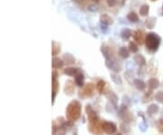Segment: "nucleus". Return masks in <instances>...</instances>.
<instances>
[{
    "label": "nucleus",
    "instance_id": "f257e3e1",
    "mask_svg": "<svg viewBox=\"0 0 163 135\" xmlns=\"http://www.w3.org/2000/svg\"><path fill=\"white\" fill-rule=\"evenodd\" d=\"M81 114V105L78 102H72L66 110V116L69 121H76Z\"/></svg>",
    "mask_w": 163,
    "mask_h": 135
},
{
    "label": "nucleus",
    "instance_id": "f03ea898",
    "mask_svg": "<svg viewBox=\"0 0 163 135\" xmlns=\"http://www.w3.org/2000/svg\"><path fill=\"white\" fill-rule=\"evenodd\" d=\"M145 44H146V46L149 50L156 51L161 44V39L157 35H155L153 33H150L147 35V37L145 38Z\"/></svg>",
    "mask_w": 163,
    "mask_h": 135
},
{
    "label": "nucleus",
    "instance_id": "7ed1b4c3",
    "mask_svg": "<svg viewBox=\"0 0 163 135\" xmlns=\"http://www.w3.org/2000/svg\"><path fill=\"white\" fill-rule=\"evenodd\" d=\"M89 129L92 133L95 135H99L102 131V122H100L97 119L90 121Z\"/></svg>",
    "mask_w": 163,
    "mask_h": 135
},
{
    "label": "nucleus",
    "instance_id": "20e7f679",
    "mask_svg": "<svg viewBox=\"0 0 163 135\" xmlns=\"http://www.w3.org/2000/svg\"><path fill=\"white\" fill-rule=\"evenodd\" d=\"M102 131H104L108 134H112L116 132V126L112 122H102Z\"/></svg>",
    "mask_w": 163,
    "mask_h": 135
},
{
    "label": "nucleus",
    "instance_id": "39448f33",
    "mask_svg": "<svg viewBox=\"0 0 163 135\" xmlns=\"http://www.w3.org/2000/svg\"><path fill=\"white\" fill-rule=\"evenodd\" d=\"M93 89H94V86H93L92 83H88L87 85L84 86V88H83V90L82 91L80 95L82 97L92 96L93 94Z\"/></svg>",
    "mask_w": 163,
    "mask_h": 135
},
{
    "label": "nucleus",
    "instance_id": "423d86ee",
    "mask_svg": "<svg viewBox=\"0 0 163 135\" xmlns=\"http://www.w3.org/2000/svg\"><path fill=\"white\" fill-rule=\"evenodd\" d=\"M145 37H144V33H143L142 31H141V30H138V31H136L135 33H134V39L140 44H143V41L145 40Z\"/></svg>",
    "mask_w": 163,
    "mask_h": 135
},
{
    "label": "nucleus",
    "instance_id": "0eeeda50",
    "mask_svg": "<svg viewBox=\"0 0 163 135\" xmlns=\"http://www.w3.org/2000/svg\"><path fill=\"white\" fill-rule=\"evenodd\" d=\"M55 75H56V74L54 73V77H53V100H54V98L57 93V90H58V83L56 81Z\"/></svg>",
    "mask_w": 163,
    "mask_h": 135
},
{
    "label": "nucleus",
    "instance_id": "6e6552de",
    "mask_svg": "<svg viewBox=\"0 0 163 135\" xmlns=\"http://www.w3.org/2000/svg\"><path fill=\"white\" fill-rule=\"evenodd\" d=\"M159 85H160V82H159L157 79H155V78L150 79V80L149 81V83H148V86H149L150 89H156Z\"/></svg>",
    "mask_w": 163,
    "mask_h": 135
},
{
    "label": "nucleus",
    "instance_id": "1a4fd4ad",
    "mask_svg": "<svg viewBox=\"0 0 163 135\" xmlns=\"http://www.w3.org/2000/svg\"><path fill=\"white\" fill-rule=\"evenodd\" d=\"M86 111H87V114H88V117H89V119H90V121H92V120H95V119H97V117H96V114H95V113L93 111V109L88 105L87 106V108H86Z\"/></svg>",
    "mask_w": 163,
    "mask_h": 135
},
{
    "label": "nucleus",
    "instance_id": "9d476101",
    "mask_svg": "<svg viewBox=\"0 0 163 135\" xmlns=\"http://www.w3.org/2000/svg\"><path fill=\"white\" fill-rule=\"evenodd\" d=\"M127 18L130 20L131 22H137L139 20V17H138V15L135 12H131L127 16Z\"/></svg>",
    "mask_w": 163,
    "mask_h": 135
},
{
    "label": "nucleus",
    "instance_id": "9b49d317",
    "mask_svg": "<svg viewBox=\"0 0 163 135\" xmlns=\"http://www.w3.org/2000/svg\"><path fill=\"white\" fill-rule=\"evenodd\" d=\"M64 73L68 75H75L79 74V71H78V69H75V68H67V69H65Z\"/></svg>",
    "mask_w": 163,
    "mask_h": 135
},
{
    "label": "nucleus",
    "instance_id": "f8f14e48",
    "mask_svg": "<svg viewBox=\"0 0 163 135\" xmlns=\"http://www.w3.org/2000/svg\"><path fill=\"white\" fill-rule=\"evenodd\" d=\"M74 92V85L72 84V82H68L66 83V86H65V93L67 94H72Z\"/></svg>",
    "mask_w": 163,
    "mask_h": 135
},
{
    "label": "nucleus",
    "instance_id": "ddd939ff",
    "mask_svg": "<svg viewBox=\"0 0 163 135\" xmlns=\"http://www.w3.org/2000/svg\"><path fill=\"white\" fill-rule=\"evenodd\" d=\"M101 20H102V23H103L104 25H111L112 24V18L107 16V15H102L101 17Z\"/></svg>",
    "mask_w": 163,
    "mask_h": 135
},
{
    "label": "nucleus",
    "instance_id": "4468645a",
    "mask_svg": "<svg viewBox=\"0 0 163 135\" xmlns=\"http://www.w3.org/2000/svg\"><path fill=\"white\" fill-rule=\"evenodd\" d=\"M63 61L60 60V59H58V58H54L53 59V67H55V68H60L63 66Z\"/></svg>",
    "mask_w": 163,
    "mask_h": 135
},
{
    "label": "nucleus",
    "instance_id": "2eb2a0df",
    "mask_svg": "<svg viewBox=\"0 0 163 135\" xmlns=\"http://www.w3.org/2000/svg\"><path fill=\"white\" fill-rule=\"evenodd\" d=\"M149 9H150V7H149L148 5H143L141 7V9H140V14H141L142 17L147 16L148 13H149Z\"/></svg>",
    "mask_w": 163,
    "mask_h": 135
},
{
    "label": "nucleus",
    "instance_id": "dca6fc26",
    "mask_svg": "<svg viewBox=\"0 0 163 135\" xmlns=\"http://www.w3.org/2000/svg\"><path fill=\"white\" fill-rule=\"evenodd\" d=\"M131 36V31L130 29L125 28L122 31V37L123 39H128Z\"/></svg>",
    "mask_w": 163,
    "mask_h": 135
},
{
    "label": "nucleus",
    "instance_id": "f3484780",
    "mask_svg": "<svg viewBox=\"0 0 163 135\" xmlns=\"http://www.w3.org/2000/svg\"><path fill=\"white\" fill-rule=\"evenodd\" d=\"M158 111H159V107H158L156 104H152V105H150V106L148 108V113H149L150 114H156Z\"/></svg>",
    "mask_w": 163,
    "mask_h": 135
},
{
    "label": "nucleus",
    "instance_id": "a211bd4d",
    "mask_svg": "<svg viewBox=\"0 0 163 135\" xmlns=\"http://www.w3.org/2000/svg\"><path fill=\"white\" fill-rule=\"evenodd\" d=\"M134 83H135L136 87H137L139 90H144L145 87H146V84L143 83L142 81H141V80H136Z\"/></svg>",
    "mask_w": 163,
    "mask_h": 135
},
{
    "label": "nucleus",
    "instance_id": "6ab92c4d",
    "mask_svg": "<svg viewBox=\"0 0 163 135\" xmlns=\"http://www.w3.org/2000/svg\"><path fill=\"white\" fill-rule=\"evenodd\" d=\"M75 83L79 85V86H82V83H83V75L82 74H78L75 77Z\"/></svg>",
    "mask_w": 163,
    "mask_h": 135
},
{
    "label": "nucleus",
    "instance_id": "aec40b11",
    "mask_svg": "<svg viewBox=\"0 0 163 135\" xmlns=\"http://www.w3.org/2000/svg\"><path fill=\"white\" fill-rule=\"evenodd\" d=\"M120 56L123 58H127L129 56V51L125 48V47H122L120 49V52H119Z\"/></svg>",
    "mask_w": 163,
    "mask_h": 135
},
{
    "label": "nucleus",
    "instance_id": "412c9836",
    "mask_svg": "<svg viewBox=\"0 0 163 135\" xmlns=\"http://www.w3.org/2000/svg\"><path fill=\"white\" fill-rule=\"evenodd\" d=\"M156 18H149L148 20H146V25L149 28H152L155 25V21H156Z\"/></svg>",
    "mask_w": 163,
    "mask_h": 135
},
{
    "label": "nucleus",
    "instance_id": "4be33fe9",
    "mask_svg": "<svg viewBox=\"0 0 163 135\" xmlns=\"http://www.w3.org/2000/svg\"><path fill=\"white\" fill-rule=\"evenodd\" d=\"M129 47H130V50L132 52V53H136V52H138V46L134 44V43H130V44H129Z\"/></svg>",
    "mask_w": 163,
    "mask_h": 135
},
{
    "label": "nucleus",
    "instance_id": "5701e85b",
    "mask_svg": "<svg viewBox=\"0 0 163 135\" xmlns=\"http://www.w3.org/2000/svg\"><path fill=\"white\" fill-rule=\"evenodd\" d=\"M104 84H105V83H104L103 81H99V83H97V85H96V89H97L100 93H102V92L103 87H104Z\"/></svg>",
    "mask_w": 163,
    "mask_h": 135
},
{
    "label": "nucleus",
    "instance_id": "b1692460",
    "mask_svg": "<svg viewBox=\"0 0 163 135\" xmlns=\"http://www.w3.org/2000/svg\"><path fill=\"white\" fill-rule=\"evenodd\" d=\"M135 61L136 63H138L139 64H145V59L142 56H137L135 57Z\"/></svg>",
    "mask_w": 163,
    "mask_h": 135
},
{
    "label": "nucleus",
    "instance_id": "393cba45",
    "mask_svg": "<svg viewBox=\"0 0 163 135\" xmlns=\"http://www.w3.org/2000/svg\"><path fill=\"white\" fill-rule=\"evenodd\" d=\"M155 98H156V100L157 101H159V102H163V92H159L156 95H155Z\"/></svg>",
    "mask_w": 163,
    "mask_h": 135
},
{
    "label": "nucleus",
    "instance_id": "a878e982",
    "mask_svg": "<svg viewBox=\"0 0 163 135\" xmlns=\"http://www.w3.org/2000/svg\"><path fill=\"white\" fill-rule=\"evenodd\" d=\"M64 57L67 60V63H68V64H73V63H74V58L72 57L70 55H65Z\"/></svg>",
    "mask_w": 163,
    "mask_h": 135
},
{
    "label": "nucleus",
    "instance_id": "bb28decb",
    "mask_svg": "<svg viewBox=\"0 0 163 135\" xmlns=\"http://www.w3.org/2000/svg\"><path fill=\"white\" fill-rule=\"evenodd\" d=\"M53 49H54V51H53V55L55 56V55L58 53V51H59V49L56 47V44H53Z\"/></svg>",
    "mask_w": 163,
    "mask_h": 135
},
{
    "label": "nucleus",
    "instance_id": "cd10ccee",
    "mask_svg": "<svg viewBox=\"0 0 163 135\" xmlns=\"http://www.w3.org/2000/svg\"><path fill=\"white\" fill-rule=\"evenodd\" d=\"M158 127H159V129H160V131L163 133V119L162 120H161L160 122H159V124H158Z\"/></svg>",
    "mask_w": 163,
    "mask_h": 135
},
{
    "label": "nucleus",
    "instance_id": "c85d7f7f",
    "mask_svg": "<svg viewBox=\"0 0 163 135\" xmlns=\"http://www.w3.org/2000/svg\"><path fill=\"white\" fill-rule=\"evenodd\" d=\"M109 6H114L115 3H116V0H107Z\"/></svg>",
    "mask_w": 163,
    "mask_h": 135
}]
</instances>
